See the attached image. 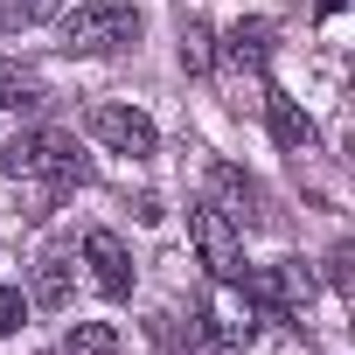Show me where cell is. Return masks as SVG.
I'll return each mask as SVG.
<instances>
[{
    "label": "cell",
    "instance_id": "obj_1",
    "mask_svg": "<svg viewBox=\"0 0 355 355\" xmlns=\"http://www.w3.org/2000/svg\"><path fill=\"white\" fill-rule=\"evenodd\" d=\"M0 167L15 174V182H49V189H84L91 182V160L77 153L70 132L56 125H35V132H15L8 153H0Z\"/></svg>",
    "mask_w": 355,
    "mask_h": 355
},
{
    "label": "cell",
    "instance_id": "obj_2",
    "mask_svg": "<svg viewBox=\"0 0 355 355\" xmlns=\"http://www.w3.org/2000/svg\"><path fill=\"white\" fill-rule=\"evenodd\" d=\"M125 42H139V8L132 0H84L63 21V49L70 56H112Z\"/></svg>",
    "mask_w": 355,
    "mask_h": 355
},
{
    "label": "cell",
    "instance_id": "obj_3",
    "mask_svg": "<svg viewBox=\"0 0 355 355\" xmlns=\"http://www.w3.org/2000/svg\"><path fill=\"white\" fill-rule=\"evenodd\" d=\"M189 237H196V251H202V265H209L216 286H237L244 279V237H237V223L216 202H196L189 209Z\"/></svg>",
    "mask_w": 355,
    "mask_h": 355
},
{
    "label": "cell",
    "instance_id": "obj_4",
    "mask_svg": "<svg viewBox=\"0 0 355 355\" xmlns=\"http://www.w3.org/2000/svg\"><path fill=\"white\" fill-rule=\"evenodd\" d=\"M237 293H244V306H251L258 320H272V313H293V306L313 293V279H306V265H244Z\"/></svg>",
    "mask_w": 355,
    "mask_h": 355
},
{
    "label": "cell",
    "instance_id": "obj_5",
    "mask_svg": "<svg viewBox=\"0 0 355 355\" xmlns=\"http://www.w3.org/2000/svg\"><path fill=\"white\" fill-rule=\"evenodd\" d=\"M91 139H105L112 153H132V160H139V153L160 146V125H153L146 112H132V105H98V112H91Z\"/></svg>",
    "mask_w": 355,
    "mask_h": 355
},
{
    "label": "cell",
    "instance_id": "obj_6",
    "mask_svg": "<svg viewBox=\"0 0 355 355\" xmlns=\"http://www.w3.org/2000/svg\"><path fill=\"white\" fill-rule=\"evenodd\" d=\"M84 265H91V279H98L105 300H132V258H125V244L112 230H91L84 237Z\"/></svg>",
    "mask_w": 355,
    "mask_h": 355
},
{
    "label": "cell",
    "instance_id": "obj_7",
    "mask_svg": "<svg viewBox=\"0 0 355 355\" xmlns=\"http://www.w3.org/2000/svg\"><path fill=\"white\" fill-rule=\"evenodd\" d=\"M209 182H216V196H223L216 209H223L230 223H265V189L251 182L244 167H230V160H216V167H209Z\"/></svg>",
    "mask_w": 355,
    "mask_h": 355
},
{
    "label": "cell",
    "instance_id": "obj_8",
    "mask_svg": "<svg viewBox=\"0 0 355 355\" xmlns=\"http://www.w3.org/2000/svg\"><path fill=\"white\" fill-rule=\"evenodd\" d=\"M265 119H272V139H279L286 153H306V146H313V119L300 112V98H286V91H265Z\"/></svg>",
    "mask_w": 355,
    "mask_h": 355
},
{
    "label": "cell",
    "instance_id": "obj_9",
    "mask_svg": "<svg viewBox=\"0 0 355 355\" xmlns=\"http://www.w3.org/2000/svg\"><path fill=\"white\" fill-rule=\"evenodd\" d=\"M70 279H77L70 251H42V258H35V293H28V306L63 313V306H70Z\"/></svg>",
    "mask_w": 355,
    "mask_h": 355
},
{
    "label": "cell",
    "instance_id": "obj_10",
    "mask_svg": "<svg viewBox=\"0 0 355 355\" xmlns=\"http://www.w3.org/2000/svg\"><path fill=\"white\" fill-rule=\"evenodd\" d=\"M223 56H230V70H265V56H272V21H237L230 35H223Z\"/></svg>",
    "mask_w": 355,
    "mask_h": 355
},
{
    "label": "cell",
    "instance_id": "obj_11",
    "mask_svg": "<svg viewBox=\"0 0 355 355\" xmlns=\"http://www.w3.org/2000/svg\"><path fill=\"white\" fill-rule=\"evenodd\" d=\"M202 334H209L216 348H244V341L258 334V313H251V306H223V300H216V306H202Z\"/></svg>",
    "mask_w": 355,
    "mask_h": 355
},
{
    "label": "cell",
    "instance_id": "obj_12",
    "mask_svg": "<svg viewBox=\"0 0 355 355\" xmlns=\"http://www.w3.org/2000/svg\"><path fill=\"white\" fill-rule=\"evenodd\" d=\"M42 105V77L21 63H0V112H35Z\"/></svg>",
    "mask_w": 355,
    "mask_h": 355
},
{
    "label": "cell",
    "instance_id": "obj_13",
    "mask_svg": "<svg viewBox=\"0 0 355 355\" xmlns=\"http://www.w3.org/2000/svg\"><path fill=\"white\" fill-rule=\"evenodd\" d=\"M63 355H119L112 320H77V327H70V341H63Z\"/></svg>",
    "mask_w": 355,
    "mask_h": 355
},
{
    "label": "cell",
    "instance_id": "obj_14",
    "mask_svg": "<svg viewBox=\"0 0 355 355\" xmlns=\"http://www.w3.org/2000/svg\"><path fill=\"white\" fill-rule=\"evenodd\" d=\"M209 63H216V35H209L202 21H182V70H189V77H202Z\"/></svg>",
    "mask_w": 355,
    "mask_h": 355
},
{
    "label": "cell",
    "instance_id": "obj_15",
    "mask_svg": "<svg viewBox=\"0 0 355 355\" xmlns=\"http://www.w3.org/2000/svg\"><path fill=\"white\" fill-rule=\"evenodd\" d=\"M56 15H63V0H0V28H35Z\"/></svg>",
    "mask_w": 355,
    "mask_h": 355
},
{
    "label": "cell",
    "instance_id": "obj_16",
    "mask_svg": "<svg viewBox=\"0 0 355 355\" xmlns=\"http://www.w3.org/2000/svg\"><path fill=\"white\" fill-rule=\"evenodd\" d=\"M21 327H28V293L0 286V334H21Z\"/></svg>",
    "mask_w": 355,
    "mask_h": 355
},
{
    "label": "cell",
    "instance_id": "obj_17",
    "mask_svg": "<svg viewBox=\"0 0 355 355\" xmlns=\"http://www.w3.org/2000/svg\"><path fill=\"white\" fill-rule=\"evenodd\" d=\"M327 279H334V286H348V244H334V258H327Z\"/></svg>",
    "mask_w": 355,
    "mask_h": 355
},
{
    "label": "cell",
    "instance_id": "obj_18",
    "mask_svg": "<svg viewBox=\"0 0 355 355\" xmlns=\"http://www.w3.org/2000/svg\"><path fill=\"white\" fill-rule=\"evenodd\" d=\"M341 8H348V0H313V15H320V21H327V15H341Z\"/></svg>",
    "mask_w": 355,
    "mask_h": 355
}]
</instances>
